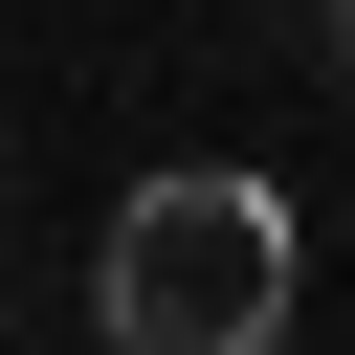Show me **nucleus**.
Returning <instances> with one entry per match:
<instances>
[{"instance_id": "f257e3e1", "label": "nucleus", "mask_w": 355, "mask_h": 355, "mask_svg": "<svg viewBox=\"0 0 355 355\" xmlns=\"http://www.w3.org/2000/svg\"><path fill=\"white\" fill-rule=\"evenodd\" d=\"M288 288H311V244H288V178L266 155H178L89 244V333L111 355H288Z\"/></svg>"}, {"instance_id": "f03ea898", "label": "nucleus", "mask_w": 355, "mask_h": 355, "mask_svg": "<svg viewBox=\"0 0 355 355\" xmlns=\"http://www.w3.org/2000/svg\"><path fill=\"white\" fill-rule=\"evenodd\" d=\"M311 67H333V89H355V0H311Z\"/></svg>"}]
</instances>
